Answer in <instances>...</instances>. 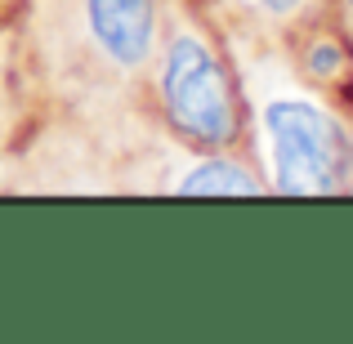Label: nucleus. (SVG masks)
Listing matches in <instances>:
<instances>
[{
  "label": "nucleus",
  "instance_id": "obj_1",
  "mask_svg": "<svg viewBox=\"0 0 353 344\" xmlns=\"http://www.w3.org/2000/svg\"><path fill=\"white\" fill-rule=\"evenodd\" d=\"M268 143H273L277 161V192L286 197H318V192H336L349 174V143L340 125L313 103H268L264 112Z\"/></svg>",
  "mask_w": 353,
  "mask_h": 344
},
{
  "label": "nucleus",
  "instance_id": "obj_2",
  "mask_svg": "<svg viewBox=\"0 0 353 344\" xmlns=\"http://www.w3.org/2000/svg\"><path fill=\"white\" fill-rule=\"evenodd\" d=\"M161 90H165V112L188 139L219 148L237 134V103L228 90V77L201 41L179 36L170 45Z\"/></svg>",
  "mask_w": 353,
  "mask_h": 344
},
{
  "label": "nucleus",
  "instance_id": "obj_3",
  "mask_svg": "<svg viewBox=\"0 0 353 344\" xmlns=\"http://www.w3.org/2000/svg\"><path fill=\"white\" fill-rule=\"evenodd\" d=\"M90 27L103 54L134 68L152 50V0H90Z\"/></svg>",
  "mask_w": 353,
  "mask_h": 344
},
{
  "label": "nucleus",
  "instance_id": "obj_4",
  "mask_svg": "<svg viewBox=\"0 0 353 344\" xmlns=\"http://www.w3.org/2000/svg\"><path fill=\"white\" fill-rule=\"evenodd\" d=\"M183 197H255L259 183L233 161H206L179 183Z\"/></svg>",
  "mask_w": 353,
  "mask_h": 344
},
{
  "label": "nucleus",
  "instance_id": "obj_5",
  "mask_svg": "<svg viewBox=\"0 0 353 344\" xmlns=\"http://www.w3.org/2000/svg\"><path fill=\"white\" fill-rule=\"evenodd\" d=\"M313 72H318V77H331V72L340 68V50L336 45H318V50H313V63H309Z\"/></svg>",
  "mask_w": 353,
  "mask_h": 344
},
{
  "label": "nucleus",
  "instance_id": "obj_6",
  "mask_svg": "<svg viewBox=\"0 0 353 344\" xmlns=\"http://www.w3.org/2000/svg\"><path fill=\"white\" fill-rule=\"evenodd\" d=\"M264 9H273V14H286V9H295V0H259Z\"/></svg>",
  "mask_w": 353,
  "mask_h": 344
},
{
  "label": "nucleus",
  "instance_id": "obj_7",
  "mask_svg": "<svg viewBox=\"0 0 353 344\" xmlns=\"http://www.w3.org/2000/svg\"><path fill=\"white\" fill-rule=\"evenodd\" d=\"M349 5H353V0H349Z\"/></svg>",
  "mask_w": 353,
  "mask_h": 344
}]
</instances>
